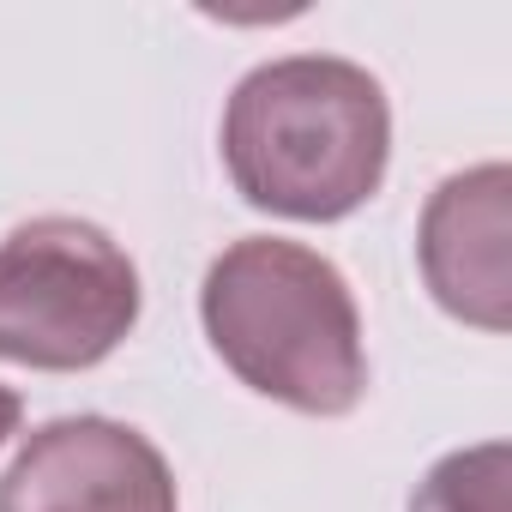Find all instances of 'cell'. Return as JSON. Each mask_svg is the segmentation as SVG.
<instances>
[{"instance_id":"1","label":"cell","mask_w":512,"mask_h":512,"mask_svg":"<svg viewBox=\"0 0 512 512\" xmlns=\"http://www.w3.org/2000/svg\"><path fill=\"white\" fill-rule=\"evenodd\" d=\"M392 157V109L368 67L284 55L253 67L223 109V163L253 211L338 223L362 211Z\"/></svg>"},{"instance_id":"2","label":"cell","mask_w":512,"mask_h":512,"mask_svg":"<svg viewBox=\"0 0 512 512\" xmlns=\"http://www.w3.org/2000/svg\"><path fill=\"white\" fill-rule=\"evenodd\" d=\"M199 320L223 368L272 404L302 416H350L368 392L362 314L326 253L284 235H241L223 247Z\"/></svg>"},{"instance_id":"3","label":"cell","mask_w":512,"mask_h":512,"mask_svg":"<svg viewBox=\"0 0 512 512\" xmlns=\"http://www.w3.org/2000/svg\"><path fill=\"white\" fill-rule=\"evenodd\" d=\"M139 326L127 247L85 217H31L0 241V362L79 374Z\"/></svg>"},{"instance_id":"4","label":"cell","mask_w":512,"mask_h":512,"mask_svg":"<svg viewBox=\"0 0 512 512\" xmlns=\"http://www.w3.org/2000/svg\"><path fill=\"white\" fill-rule=\"evenodd\" d=\"M0 512H181L163 452L115 416L43 422L0 476Z\"/></svg>"},{"instance_id":"5","label":"cell","mask_w":512,"mask_h":512,"mask_svg":"<svg viewBox=\"0 0 512 512\" xmlns=\"http://www.w3.org/2000/svg\"><path fill=\"white\" fill-rule=\"evenodd\" d=\"M422 278L434 302L482 332H506V169L482 163L422 211Z\"/></svg>"},{"instance_id":"6","label":"cell","mask_w":512,"mask_h":512,"mask_svg":"<svg viewBox=\"0 0 512 512\" xmlns=\"http://www.w3.org/2000/svg\"><path fill=\"white\" fill-rule=\"evenodd\" d=\"M410 512H506V446L482 440L440 458L410 494Z\"/></svg>"},{"instance_id":"7","label":"cell","mask_w":512,"mask_h":512,"mask_svg":"<svg viewBox=\"0 0 512 512\" xmlns=\"http://www.w3.org/2000/svg\"><path fill=\"white\" fill-rule=\"evenodd\" d=\"M19 416H25L19 392H7V386H0V446H7V434H19Z\"/></svg>"}]
</instances>
